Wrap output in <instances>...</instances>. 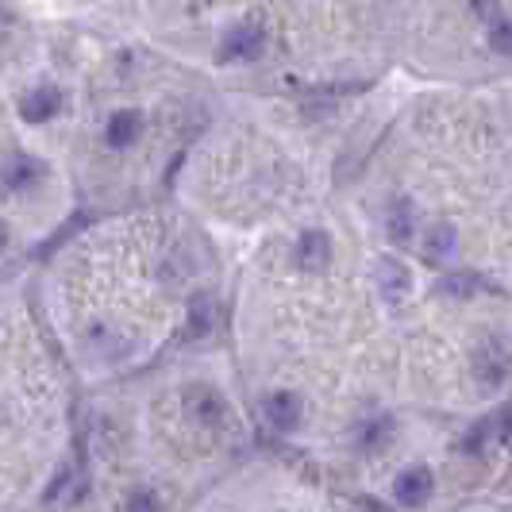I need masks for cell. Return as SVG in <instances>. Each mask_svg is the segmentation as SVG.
Listing matches in <instances>:
<instances>
[{"instance_id": "cell-1", "label": "cell", "mask_w": 512, "mask_h": 512, "mask_svg": "<svg viewBox=\"0 0 512 512\" xmlns=\"http://www.w3.org/2000/svg\"><path fill=\"white\" fill-rule=\"evenodd\" d=\"M512 370V351L505 339H497V335H486L482 343H478V351H474V378L482 389H497V385H505Z\"/></svg>"}, {"instance_id": "cell-2", "label": "cell", "mask_w": 512, "mask_h": 512, "mask_svg": "<svg viewBox=\"0 0 512 512\" xmlns=\"http://www.w3.org/2000/svg\"><path fill=\"white\" fill-rule=\"evenodd\" d=\"M432 493H436V478H432V470L424 462H412L393 478V497L405 509H424L432 501Z\"/></svg>"}, {"instance_id": "cell-3", "label": "cell", "mask_w": 512, "mask_h": 512, "mask_svg": "<svg viewBox=\"0 0 512 512\" xmlns=\"http://www.w3.org/2000/svg\"><path fill=\"white\" fill-rule=\"evenodd\" d=\"M185 416H189L193 424H201V428H220L224 420H231L224 397H220L216 389H208V385H193V389L185 393Z\"/></svg>"}, {"instance_id": "cell-4", "label": "cell", "mask_w": 512, "mask_h": 512, "mask_svg": "<svg viewBox=\"0 0 512 512\" xmlns=\"http://www.w3.org/2000/svg\"><path fill=\"white\" fill-rule=\"evenodd\" d=\"M266 47V35L258 24H235L220 43V62H255Z\"/></svg>"}, {"instance_id": "cell-5", "label": "cell", "mask_w": 512, "mask_h": 512, "mask_svg": "<svg viewBox=\"0 0 512 512\" xmlns=\"http://www.w3.org/2000/svg\"><path fill=\"white\" fill-rule=\"evenodd\" d=\"M374 282H378V293H382V301L389 308L405 305V297H409V289H412L409 270H405L397 258H378V262H374Z\"/></svg>"}, {"instance_id": "cell-6", "label": "cell", "mask_w": 512, "mask_h": 512, "mask_svg": "<svg viewBox=\"0 0 512 512\" xmlns=\"http://www.w3.org/2000/svg\"><path fill=\"white\" fill-rule=\"evenodd\" d=\"M262 416H266V424L274 428V432H297L301 428V420H305V405H301V397L297 393H270L266 401H262Z\"/></svg>"}, {"instance_id": "cell-7", "label": "cell", "mask_w": 512, "mask_h": 512, "mask_svg": "<svg viewBox=\"0 0 512 512\" xmlns=\"http://www.w3.org/2000/svg\"><path fill=\"white\" fill-rule=\"evenodd\" d=\"M297 266L305 274H320L332 266V239L328 231H305L301 243H297Z\"/></svg>"}, {"instance_id": "cell-8", "label": "cell", "mask_w": 512, "mask_h": 512, "mask_svg": "<svg viewBox=\"0 0 512 512\" xmlns=\"http://www.w3.org/2000/svg\"><path fill=\"white\" fill-rule=\"evenodd\" d=\"M58 108H62V89L35 85L31 93H24V101H20V116H24L27 124H47Z\"/></svg>"}, {"instance_id": "cell-9", "label": "cell", "mask_w": 512, "mask_h": 512, "mask_svg": "<svg viewBox=\"0 0 512 512\" xmlns=\"http://www.w3.org/2000/svg\"><path fill=\"white\" fill-rule=\"evenodd\" d=\"M385 231L397 247H412V231H416V208H412L409 197H397L389 205V216H385Z\"/></svg>"}, {"instance_id": "cell-10", "label": "cell", "mask_w": 512, "mask_h": 512, "mask_svg": "<svg viewBox=\"0 0 512 512\" xmlns=\"http://www.w3.org/2000/svg\"><path fill=\"white\" fill-rule=\"evenodd\" d=\"M139 135H143V116H139L135 108H124V112H116V116L108 120V128H104V139H108V147H116V151L131 147Z\"/></svg>"}, {"instance_id": "cell-11", "label": "cell", "mask_w": 512, "mask_h": 512, "mask_svg": "<svg viewBox=\"0 0 512 512\" xmlns=\"http://www.w3.org/2000/svg\"><path fill=\"white\" fill-rule=\"evenodd\" d=\"M482 289H493V285H489L482 274H474V270H455V274H443L436 282V293L455 297V301H466V297H474V293H482Z\"/></svg>"}, {"instance_id": "cell-12", "label": "cell", "mask_w": 512, "mask_h": 512, "mask_svg": "<svg viewBox=\"0 0 512 512\" xmlns=\"http://www.w3.org/2000/svg\"><path fill=\"white\" fill-rule=\"evenodd\" d=\"M455 243H459V231L455 224H447V220H439L428 228V239H424V258L439 266V262H447V258L455 255Z\"/></svg>"}, {"instance_id": "cell-13", "label": "cell", "mask_w": 512, "mask_h": 512, "mask_svg": "<svg viewBox=\"0 0 512 512\" xmlns=\"http://www.w3.org/2000/svg\"><path fill=\"white\" fill-rule=\"evenodd\" d=\"M216 324V297L212 293H197L189 301V324H185V339H201L212 332Z\"/></svg>"}, {"instance_id": "cell-14", "label": "cell", "mask_w": 512, "mask_h": 512, "mask_svg": "<svg viewBox=\"0 0 512 512\" xmlns=\"http://www.w3.org/2000/svg\"><path fill=\"white\" fill-rule=\"evenodd\" d=\"M4 185L8 189H27V185H35V181L43 178V162H35V158H27V154H12L8 162H4Z\"/></svg>"}, {"instance_id": "cell-15", "label": "cell", "mask_w": 512, "mask_h": 512, "mask_svg": "<svg viewBox=\"0 0 512 512\" xmlns=\"http://www.w3.org/2000/svg\"><path fill=\"white\" fill-rule=\"evenodd\" d=\"M362 447L366 451H378V447H385L389 439H393V420H374V424H362Z\"/></svg>"}, {"instance_id": "cell-16", "label": "cell", "mask_w": 512, "mask_h": 512, "mask_svg": "<svg viewBox=\"0 0 512 512\" xmlns=\"http://www.w3.org/2000/svg\"><path fill=\"white\" fill-rule=\"evenodd\" d=\"M489 47H493L497 54H505V58H512V20L509 16H501V20L489 24Z\"/></svg>"}, {"instance_id": "cell-17", "label": "cell", "mask_w": 512, "mask_h": 512, "mask_svg": "<svg viewBox=\"0 0 512 512\" xmlns=\"http://www.w3.org/2000/svg\"><path fill=\"white\" fill-rule=\"evenodd\" d=\"M489 424H493V447L512 451V405H505L497 416H489Z\"/></svg>"}, {"instance_id": "cell-18", "label": "cell", "mask_w": 512, "mask_h": 512, "mask_svg": "<svg viewBox=\"0 0 512 512\" xmlns=\"http://www.w3.org/2000/svg\"><path fill=\"white\" fill-rule=\"evenodd\" d=\"M128 512H162V505H158L151 489H135L128 497Z\"/></svg>"}, {"instance_id": "cell-19", "label": "cell", "mask_w": 512, "mask_h": 512, "mask_svg": "<svg viewBox=\"0 0 512 512\" xmlns=\"http://www.w3.org/2000/svg\"><path fill=\"white\" fill-rule=\"evenodd\" d=\"M4 247H8V228L0 224V251H4Z\"/></svg>"}]
</instances>
